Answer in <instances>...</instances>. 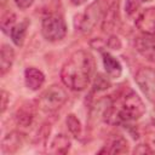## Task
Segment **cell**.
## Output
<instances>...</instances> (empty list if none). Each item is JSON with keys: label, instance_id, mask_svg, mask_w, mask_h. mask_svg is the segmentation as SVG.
<instances>
[{"label": "cell", "instance_id": "obj_1", "mask_svg": "<svg viewBox=\"0 0 155 155\" xmlns=\"http://www.w3.org/2000/svg\"><path fill=\"white\" fill-rule=\"evenodd\" d=\"M94 70V59L91 53L84 50L74 52L63 64L61 79L63 84L73 91L85 90Z\"/></svg>", "mask_w": 155, "mask_h": 155}, {"label": "cell", "instance_id": "obj_4", "mask_svg": "<svg viewBox=\"0 0 155 155\" xmlns=\"http://www.w3.org/2000/svg\"><path fill=\"white\" fill-rule=\"evenodd\" d=\"M67 99V91L59 85H52L41 93L38 99V107L46 113H53L63 107Z\"/></svg>", "mask_w": 155, "mask_h": 155}, {"label": "cell", "instance_id": "obj_10", "mask_svg": "<svg viewBox=\"0 0 155 155\" xmlns=\"http://www.w3.org/2000/svg\"><path fill=\"white\" fill-rule=\"evenodd\" d=\"M128 151V144L127 140L122 137V136H114L113 138H110L107 144L103 147L102 150H99V154L107 153V154H124Z\"/></svg>", "mask_w": 155, "mask_h": 155}, {"label": "cell", "instance_id": "obj_12", "mask_svg": "<svg viewBox=\"0 0 155 155\" xmlns=\"http://www.w3.org/2000/svg\"><path fill=\"white\" fill-rule=\"evenodd\" d=\"M102 56H103V65L107 74L113 79H117L122 73L121 63L109 52H103Z\"/></svg>", "mask_w": 155, "mask_h": 155}, {"label": "cell", "instance_id": "obj_5", "mask_svg": "<svg viewBox=\"0 0 155 155\" xmlns=\"http://www.w3.org/2000/svg\"><path fill=\"white\" fill-rule=\"evenodd\" d=\"M41 33L44 38L51 42L62 40L67 34V24L64 18L58 13H51L42 19Z\"/></svg>", "mask_w": 155, "mask_h": 155}, {"label": "cell", "instance_id": "obj_7", "mask_svg": "<svg viewBox=\"0 0 155 155\" xmlns=\"http://www.w3.org/2000/svg\"><path fill=\"white\" fill-rule=\"evenodd\" d=\"M134 47L147 61L155 62V35H138L134 40Z\"/></svg>", "mask_w": 155, "mask_h": 155}, {"label": "cell", "instance_id": "obj_22", "mask_svg": "<svg viewBox=\"0 0 155 155\" xmlns=\"http://www.w3.org/2000/svg\"><path fill=\"white\" fill-rule=\"evenodd\" d=\"M145 153H153V149H150L149 145H138V148L134 149V154H145Z\"/></svg>", "mask_w": 155, "mask_h": 155}, {"label": "cell", "instance_id": "obj_13", "mask_svg": "<svg viewBox=\"0 0 155 155\" xmlns=\"http://www.w3.org/2000/svg\"><path fill=\"white\" fill-rule=\"evenodd\" d=\"M34 116H35V107L31 103H25L17 110L16 121L18 125L23 127H28L29 125H31Z\"/></svg>", "mask_w": 155, "mask_h": 155}, {"label": "cell", "instance_id": "obj_19", "mask_svg": "<svg viewBox=\"0 0 155 155\" xmlns=\"http://www.w3.org/2000/svg\"><path fill=\"white\" fill-rule=\"evenodd\" d=\"M150 0H126V4H125V10H126V13L128 16L136 13V11L145 2H149Z\"/></svg>", "mask_w": 155, "mask_h": 155}, {"label": "cell", "instance_id": "obj_6", "mask_svg": "<svg viewBox=\"0 0 155 155\" xmlns=\"http://www.w3.org/2000/svg\"><path fill=\"white\" fill-rule=\"evenodd\" d=\"M134 80L144 96L155 102V69L150 67H142L134 74Z\"/></svg>", "mask_w": 155, "mask_h": 155}, {"label": "cell", "instance_id": "obj_3", "mask_svg": "<svg viewBox=\"0 0 155 155\" xmlns=\"http://www.w3.org/2000/svg\"><path fill=\"white\" fill-rule=\"evenodd\" d=\"M107 11L104 0H94L84 13L75 17V27L82 33H90Z\"/></svg>", "mask_w": 155, "mask_h": 155}, {"label": "cell", "instance_id": "obj_14", "mask_svg": "<svg viewBox=\"0 0 155 155\" xmlns=\"http://www.w3.org/2000/svg\"><path fill=\"white\" fill-rule=\"evenodd\" d=\"M15 59V52L13 48L10 45L4 44L1 46V53H0V74L5 75L12 67Z\"/></svg>", "mask_w": 155, "mask_h": 155}, {"label": "cell", "instance_id": "obj_23", "mask_svg": "<svg viewBox=\"0 0 155 155\" xmlns=\"http://www.w3.org/2000/svg\"><path fill=\"white\" fill-rule=\"evenodd\" d=\"M109 46L113 47L114 50H119L121 45H120V41L117 40V38H111V39L109 40Z\"/></svg>", "mask_w": 155, "mask_h": 155}, {"label": "cell", "instance_id": "obj_21", "mask_svg": "<svg viewBox=\"0 0 155 155\" xmlns=\"http://www.w3.org/2000/svg\"><path fill=\"white\" fill-rule=\"evenodd\" d=\"M33 1L34 0H15L17 7H19L21 10H25V8L30 7L31 4H33Z\"/></svg>", "mask_w": 155, "mask_h": 155}, {"label": "cell", "instance_id": "obj_11", "mask_svg": "<svg viewBox=\"0 0 155 155\" xmlns=\"http://www.w3.org/2000/svg\"><path fill=\"white\" fill-rule=\"evenodd\" d=\"M23 134L21 132L13 131L11 133H8L1 142V149L2 153L10 154V153H15L17 149L21 148V145L23 144Z\"/></svg>", "mask_w": 155, "mask_h": 155}, {"label": "cell", "instance_id": "obj_15", "mask_svg": "<svg viewBox=\"0 0 155 155\" xmlns=\"http://www.w3.org/2000/svg\"><path fill=\"white\" fill-rule=\"evenodd\" d=\"M70 139L63 134V133H59L57 134L52 143H51V147H50V153L52 154H67L70 149Z\"/></svg>", "mask_w": 155, "mask_h": 155}, {"label": "cell", "instance_id": "obj_16", "mask_svg": "<svg viewBox=\"0 0 155 155\" xmlns=\"http://www.w3.org/2000/svg\"><path fill=\"white\" fill-rule=\"evenodd\" d=\"M28 25H29V21L28 19H24L23 22L18 23V24H15V27L12 28V30L10 33L11 34V39L15 42V45H17V46H22L23 45Z\"/></svg>", "mask_w": 155, "mask_h": 155}, {"label": "cell", "instance_id": "obj_2", "mask_svg": "<svg viewBox=\"0 0 155 155\" xmlns=\"http://www.w3.org/2000/svg\"><path fill=\"white\" fill-rule=\"evenodd\" d=\"M145 113L140 97L132 90L119 93L105 108L104 120L110 125H126L136 121Z\"/></svg>", "mask_w": 155, "mask_h": 155}, {"label": "cell", "instance_id": "obj_17", "mask_svg": "<svg viewBox=\"0 0 155 155\" xmlns=\"http://www.w3.org/2000/svg\"><path fill=\"white\" fill-rule=\"evenodd\" d=\"M67 125H68V128L70 131L71 134H74L75 137H80L81 134V124L79 121V119L74 115V114H69L68 117H67Z\"/></svg>", "mask_w": 155, "mask_h": 155}, {"label": "cell", "instance_id": "obj_9", "mask_svg": "<svg viewBox=\"0 0 155 155\" xmlns=\"http://www.w3.org/2000/svg\"><path fill=\"white\" fill-rule=\"evenodd\" d=\"M24 81L25 86L31 91H38L45 82V75L42 71L34 67H29L24 71Z\"/></svg>", "mask_w": 155, "mask_h": 155}, {"label": "cell", "instance_id": "obj_24", "mask_svg": "<svg viewBox=\"0 0 155 155\" xmlns=\"http://www.w3.org/2000/svg\"><path fill=\"white\" fill-rule=\"evenodd\" d=\"M70 1H71L73 5H75V6H80V5L85 4L87 0H70Z\"/></svg>", "mask_w": 155, "mask_h": 155}, {"label": "cell", "instance_id": "obj_18", "mask_svg": "<svg viewBox=\"0 0 155 155\" xmlns=\"http://www.w3.org/2000/svg\"><path fill=\"white\" fill-rule=\"evenodd\" d=\"M15 22H16V16L12 12H8L7 15H5L1 19V29L4 33H11L12 28L15 27Z\"/></svg>", "mask_w": 155, "mask_h": 155}, {"label": "cell", "instance_id": "obj_20", "mask_svg": "<svg viewBox=\"0 0 155 155\" xmlns=\"http://www.w3.org/2000/svg\"><path fill=\"white\" fill-rule=\"evenodd\" d=\"M7 104H8V93L5 90H2L1 91V113L6 110Z\"/></svg>", "mask_w": 155, "mask_h": 155}, {"label": "cell", "instance_id": "obj_8", "mask_svg": "<svg viewBox=\"0 0 155 155\" xmlns=\"http://www.w3.org/2000/svg\"><path fill=\"white\" fill-rule=\"evenodd\" d=\"M134 24L142 34L155 35V6L143 10L136 18Z\"/></svg>", "mask_w": 155, "mask_h": 155}]
</instances>
